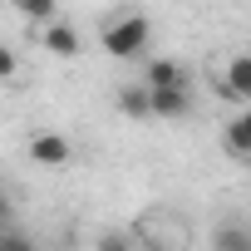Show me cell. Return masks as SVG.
Segmentation results:
<instances>
[{"label":"cell","mask_w":251,"mask_h":251,"mask_svg":"<svg viewBox=\"0 0 251 251\" xmlns=\"http://www.w3.org/2000/svg\"><path fill=\"white\" fill-rule=\"evenodd\" d=\"M118 108L128 113V118H153V94H148V84H128V89H118Z\"/></svg>","instance_id":"8"},{"label":"cell","mask_w":251,"mask_h":251,"mask_svg":"<svg viewBox=\"0 0 251 251\" xmlns=\"http://www.w3.org/2000/svg\"><path fill=\"white\" fill-rule=\"evenodd\" d=\"M15 64H20V59H15V50H10V45H0V84L15 79Z\"/></svg>","instance_id":"11"},{"label":"cell","mask_w":251,"mask_h":251,"mask_svg":"<svg viewBox=\"0 0 251 251\" xmlns=\"http://www.w3.org/2000/svg\"><path fill=\"white\" fill-rule=\"evenodd\" d=\"M25 153H30V163H40V168H69V163H74L69 138L54 133V128H35L30 143H25Z\"/></svg>","instance_id":"2"},{"label":"cell","mask_w":251,"mask_h":251,"mask_svg":"<svg viewBox=\"0 0 251 251\" xmlns=\"http://www.w3.org/2000/svg\"><path fill=\"white\" fill-rule=\"evenodd\" d=\"M143 84L148 89H163V84H187V69L177 59H148L143 64Z\"/></svg>","instance_id":"7"},{"label":"cell","mask_w":251,"mask_h":251,"mask_svg":"<svg viewBox=\"0 0 251 251\" xmlns=\"http://www.w3.org/2000/svg\"><path fill=\"white\" fill-rule=\"evenodd\" d=\"M222 143H226V153H231V158L251 163V108H246L241 118H231V123H226V133H222Z\"/></svg>","instance_id":"6"},{"label":"cell","mask_w":251,"mask_h":251,"mask_svg":"<svg viewBox=\"0 0 251 251\" xmlns=\"http://www.w3.org/2000/svg\"><path fill=\"white\" fill-rule=\"evenodd\" d=\"M0 246H30V241H25L20 231H0Z\"/></svg>","instance_id":"13"},{"label":"cell","mask_w":251,"mask_h":251,"mask_svg":"<svg viewBox=\"0 0 251 251\" xmlns=\"http://www.w3.org/2000/svg\"><path fill=\"white\" fill-rule=\"evenodd\" d=\"M15 10L30 20V25H50V20H59V5H54V0H15Z\"/></svg>","instance_id":"9"},{"label":"cell","mask_w":251,"mask_h":251,"mask_svg":"<svg viewBox=\"0 0 251 251\" xmlns=\"http://www.w3.org/2000/svg\"><path fill=\"white\" fill-rule=\"evenodd\" d=\"M10 212H15V202H10V192L0 187V222H10Z\"/></svg>","instance_id":"12"},{"label":"cell","mask_w":251,"mask_h":251,"mask_svg":"<svg viewBox=\"0 0 251 251\" xmlns=\"http://www.w3.org/2000/svg\"><path fill=\"white\" fill-rule=\"evenodd\" d=\"M222 99L251 103V54H231L222 69Z\"/></svg>","instance_id":"3"},{"label":"cell","mask_w":251,"mask_h":251,"mask_svg":"<svg viewBox=\"0 0 251 251\" xmlns=\"http://www.w3.org/2000/svg\"><path fill=\"white\" fill-rule=\"evenodd\" d=\"M148 40H153L148 15H113L103 25V50L113 59H143L148 54Z\"/></svg>","instance_id":"1"},{"label":"cell","mask_w":251,"mask_h":251,"mask_svg":"<svg viewBox=\"0 0 251 251\" xmlns=\"http://www.w3.org/2000/svg\"><path fill=\"white\" fill-rule=\"evenodd\" d=\"M40 40H45V50H50V54H59V59H74V54L84 50L79 30H74V25H64V20H50Z\"/></svg>","instance_id":"5"},{"label":"cell","mask_w":251,"mask_h":251,"mask_svg":"<svg viewBox=\"0 0 251 251\" xmlns=\"http://www.w3.org/2000/svg\"><path fill=\"white\" fill-rule=\"evenodd\" d=\"M217 246H222V251H251V231H241V226H217Z\"/></svg>","instance_id":"10"},{"label":"cell","mask_w":251,"mask_h":251,"mask_svg":"<svg viewBox=\"0 0 251 251\" xmlns=\"http://www.w3.org/2000/svg\"><path fill=\"white\" fill-rule=\"evenodd\" d=\"M148 94H153V118H182L192 108L187 84H163V89H148Z\"/></svg>","instance_id":"4"}]
</instances>
